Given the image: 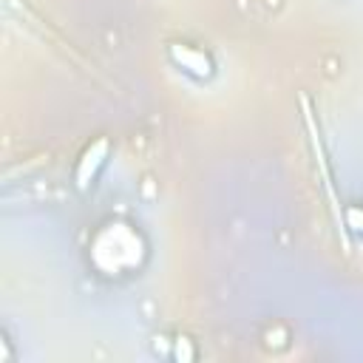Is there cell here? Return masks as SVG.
I'll return each instance as SVG.
<instances>
[{"label": "cell", "mask_w": 363, "mask_h": 363, "mask_svg": "<svg viewBox=\"0 0 363 363\" xmlns=\"http://www.w3.org/2000/svg\"><path fill=\"white\" fill-rule=\"evenodd\" d=\"M301 108H303V125H306V133H309V147H312V156H315V164H318V173L323 179V190L332 201V213L337 218V224H343V207L335 196V182H332V167H329V159H326V150H323V139H320V130H318V122H315V113L309 108V99L301 96Z\"/></svg>", "instance_id": "3957f363"}, {"label": "cell", "mask_w": 363, "mask_h": 363, "mask_svg": "<svg viewBox=\"0 0 363 363\" xmlns=\"http://www.w3.org/2000/svg\"><path fill=\"white\" fill-rule=\"evenodd\" d=\"M88 258H91L94 269L102 275H111V278L130 275L145 264L147 244L133 224H128L122 218H111L94 233L91 244H88Z\"/></svg>", "instance_id": "6da1fadb"}, {"label": "cell", "mask_w": 363, "mask_h": 363, "mask_svg": "<svg viewBox=\"0 0 363 363\" xmlns=\"http://www.w3.org/2000/svg\"><path fill=\"white\" fill-rule=\"evenodd\" d=\"M167 60L187 77L207 82L216 77V60L210 57V51L193 45V43H170L167 45Z\"/></svg>", "instance_id": "277c9868"}, {"label": "cell", "mask_w": 363, "mask_h": 363, "mask_svg": "<svg viewBox=\"0 0 363 363\" xmlns=\"http://www.w3.org/2000/svg\"><path fill=\"white\" fill-rule=\"evenodd\" d=\"M11 357V349H9V337L3 335V360H9Z\"/></svg>", "instance_id": "52a82bcc"}, {"label": "cell", "mask_w": 363, "mask_h": 363, "mask_svg": "<svg viewBox=\"0 0 363 363\" xmlns=\"http://www.w3.org/2000/svg\"><path fill=\"white\" fill-rule=\"evenodd\" d=\"M343 230L363 235V204H343Z\"/></svg>", "instance_id": "5b68a950"}, {"label": "cell", "mask_w": 363, "mask_h": 363, "mask_svg": "<svg viewBox=\"0 0 363 363\" xmlns=\"http://www.w3.org/2000/svg\"><path fill=\"white\" fill-rule=\"evenodd\" d=\"M173 357L182 360V363H193L196 360V346H193V340L187 335H179L173 340Z\"/></svg>", "instance_id": "8992f818"}, {"label": "cell", "mask_w": 363, "mask_h": 363, "mask_svg": "<svg viewBox=\"0 0 363 363\" xmlns=\"http://www.w3.org/2000/svg\"><path fill=\"white\" fill-rule=\"evenodd\" d=\"M111 150H113V145L108 136H96L82 147V153L77 156V164H74V187L79 193H88L96 184L102 167L111 159Z\"/></svg>", "instance_id": "7a4b0ae2"}]
</instances>
